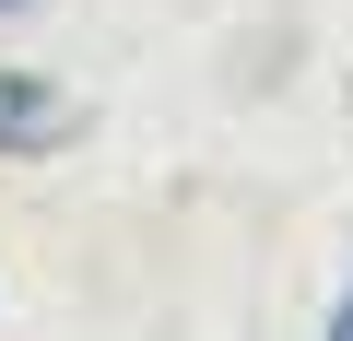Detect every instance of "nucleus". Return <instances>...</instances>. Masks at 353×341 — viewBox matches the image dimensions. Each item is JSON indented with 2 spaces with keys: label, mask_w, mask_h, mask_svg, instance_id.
I'll return each instance as SVG.
<instances>
[{
  "label": "nucleus",
  "mask_w": 353,
  "mask_h": 341,
  "mask_svg": "<svg viewBox=\"0 0 353 341\" xmlns=\"http://www.w3.org/2000/svg\"><path fill=\"white\" fill-rule=\"evenodd\" d=\"M71 141V94L48 71H0V165H36Z\"/></svg>",
  "instance_id": "1"
},
{
  "label": "nucleus",
  "mask_w": 353,
  "mask_h": 341,
  "mask_svg": "<svg viewBox=\"0 0 353 341\" xmlns=\"http://www.w3.org/2000/svg\"><path fill=\"white\" fill-rule=\"evenodd\" d=\"M330 341H353V282H341V318H330Z\"/></svg>",
  "instance_id": "2"
},
{
  "label": "nucleus",
  "mask_w": 353,
  "mask_h": 341,
  "mask_svg": "<svg viewBox=\"0 0 353 341\" xmlns=\"http://www.w3.org/2000/svg\"><path fill=\"white\" fill-rule=\"evenodd\" d=\"M0 12H12V0H0Z\"/></svg>",
  "instance_id": "3"
}]
</instances>
